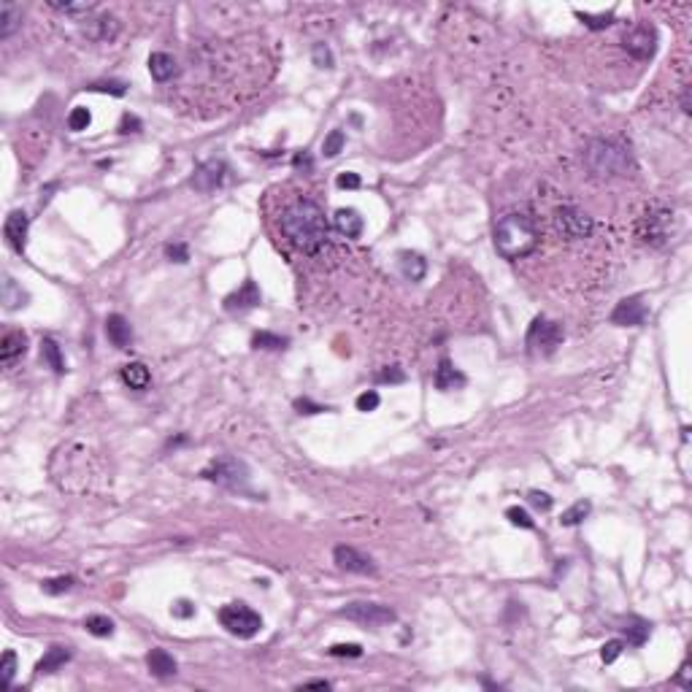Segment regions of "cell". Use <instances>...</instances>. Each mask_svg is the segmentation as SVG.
I'll return each mask as SVG.
<instances>
[{"mask_svg":"<svg viewBox=\"0 0 692 692\" xmlns=\"http://www.w3.org/2000/svg\"><path fill=\"white\" fill-rule=\"evenodd\" d=\"M41 357H43V362H46L57 376H62V373L68 371V368H65V360H62V351H60V344H57L54 338H43Z\"/></svg>","mask_w":692,"mask_h":692,"instance_id":"27","label":"cell"},{"mask_svg":"<svg viewBox=\"0 0 692 692\" xmlns=\"http://www.w3.org/2000/svg\"><path fill=\"white\" fill-rule=\"evenodd\" d=\"M209 481H216L227 489H246L249 484V468L238 460V457H219L211 460V465L203 471Z\"/></svg>","mask_w":692,"mask_h":692,"instance_id":"5","label":"cell"},{"mask_svg":"<svg viewBox=\"0 0 692 692\" xmlns=\"http://www.w3.org/2000/svg\"><path fill=\"white\" fill-rule=\"evenodd\" d=\"M649 319V308L641 295H630L625 301L616 303V308L611 311V322L619 327H641Z\"/></svg>","mask_w":692,"mask_h":692,"instance_id":"10","label":"cell"},{"mask_svg":"<svg viewBox=\"0 0 692 692\" xmlns=\"http://www.w3.org/2000/svg\"><path fill=\"white\" fill-rule=\"evenodd\" d=\"M51 8H57L62 14H89L95 8V3H51Z\"/></svg>","mask_w":692,"mask_h":692,"instance_id":"43","label":"cell"},{"mask_svg":"<svg viewBox=\"0 0 692 692\" xmlns=\"http://www.w3.org/2000/svg\"><path fill=\"white\" fill-rule=\"evenodd\" d=\"M292 165L298 168V171H311L314 168V163H311V157L303 152V154H295V160H292Z\"/></svg>","mask_w":692,"mask_h":692,"instance_id":"52","label":"cell"},{"mask_svg":"<svg viewBox=\"0 0 692 692\" xmlns=\"http://www.w3.org/2000/svg\"><path fill=\"white\" fill-rule=\"evenodd\" d=\"M495 249L498 255L506 260H519L527 257L530 252H535L538 246V230L533 224V219L527 214H503L495 222V233H492Z\"/></svg>","mask_w":692,"mask_h":692,"instance_id":"2","label":"cell"},{"mask_svg":"<svg viewBox=\"0 0 692 692\" xmlns=\"http://www.w3.org/2000/svg\"><path fill=\"white\" fill-rule=\"evenodd\" d=\"M336 184L341 187V189H360V184H362V178L357 176V173L346 171V173H338V178H336Z\"/></svg>","mask_w":692,"mask_h":692,"instance_id":"47","label":"cell"},{"mask_svg":"<svg viewBox=\"0 0 692 692\" xmlns=\"http://www.w3.org/2000/svg\"><path fill=\"white\" fill-rule=\"evenodd\" d=\"M682 111L684 114H690V86H684V92H682Z\"/></svg>","mask_w":692,"mask_h":692,"instance_id":"55","label":"cell"},{"mask_svg":"<svg viewBox=\"0 0 692 692\" xmlns=\"http://www.w3.org/2000/svg\"><path fill=\"white\" fill-rule=\"evenodd\" d=\"M106 336L117 349H128L132 344V327H130V322L122 314H111L106 319Z\"/></svg>","mask_w":692,"mask_h":692,"instance_id":"16","label":"cell"},{"mask_svg":"<svg viewBox=\"0 0 692 692\" xmlns=\"http://www.w3.org/2000/svg\"><path fill=\"white\" fill-rule=\"evenodd\" d=\"M376 379H379L382 384H403V382H406V371H403L400 365H387L384 371L376 373Z\"/></svg>","mask_w":692,"mask_h":692,"instance_id":"39","label":"cell"},{"mask_svg":"<svg viewBox=\"0 0 692 692\" xmlns=\"http://www.w3.org/2000/svg\"><path fill=\"white\" fill-rule=\"evenodd\" d=\"M287 338L284 336H276V333H268V330H262V333H255L252 336V346L255 349H270V351H279V349H287Z\"/></svg>","mask_w":692,"mask_h":692,"instance_id":"32","label":"cell"},{"mask_svg":"<svg viewBox=\"0 0 692 692\" xmlns=\"http://www.w3.org/2000/svg\"><path fill=\"white\" fill-rule=\"evenodd\" d=\"M333 657H360L362 654V647L360 644H336V647L327 649Z\"/></svg>","mask_w":692,"mask_h":692,"instance_id":"44","label":"cell"},{"mask_svg":"<svg viewBox=\"0 0 692 692\" xmlns=\"http://www.w3.org/2000/svg\"><path fill=\"white\" fill-rule=\"evenodd\" d=\"M19 25H22V8L8 0L0 3V38H11Z\"/></svg>","mask_w":692,"mask_h":692,"instance_id":"23","label":"cell"},{"mask_svg":"<svg viewBox=\"0 0 692 692\" xmlns=\"http://www.w3.org/2000/svg\"><path fill=\"white\" fill-rule=\"evenodd\" d=\"M679 684H682L684 690H690V687H692V682H690V662H684V665H682V673H679Z\"/></svg>","mask_w":692,"mask_h":692,"instance_id":"53","label":"cell"},{"mask_svg":"<svg viewBox=\"0 0 692 692\" xmlns=\"http://www.w3.org/2000/svg\"><path fill=\"white\" fill-rule=\"evenodd\" d=\"M584 160L590 165V171L598 173V176H627L633 171V157L630 152L616 143V141H592L584 152Z\"/></svg>","mask_w":692,"mask_h":692,"instance_id":"3","label":"cell"},{"mask_svg":"<svg viewBox=\"0 0 692 692\" xmlns=\"http://www.w3.org/2000/svg\"><path fill=\"white\" fill-rule=\"evenodd\" d=\"M89 122H92V114L86 111L84 106H76L73 111H71V117H68V128L73 130V132H82V130L89 128Z\"/></svg>","mask_w":692,"mask_h":692,"instance_id":"37","label":"cell"},{"mask_svg":"<svg viewBox=\"0 0 692 692\" xmlns=\"http://www.w3.org/2000/svg\"><path fill=\"white\" fill-rule=\"evenodd\" d=\"M311 60H314V65H316V68H333V65H336L333 51H330V46H327V43H314V49H311Z\"/></svg>","mask_w":692,"mask_h":692,"instance_id":"35","label":"cell"},{"mask_svg":"<svg viewBox=\"0 0 692 692\" xmlns=\"http://www.w3.org/2000/svg\"><path fill=\"white\" fill-rule=\"evenodd\" d=\"M649 633H651V627H649V622H644V619H630V622L625 625V638H627V644H633V647H644Z\"/></svg>","mask_w":692,"mask_h":692,"instance_id":"30","label":"cell"},{"mask_svg":"<svg viewBox=\"0 0 692 692\" xmlns=\"http://www.w3.org/2000/svg\"><path fill=\"white\" fill-rule=\"evenodd\" d=\"M89 38H95V41H111V38H117V33H119V22L114 19V16H100V19H95V22H89Z\"/></svg>","mask_w":692,"mask_h":692,"instance_id":"25","label":"cell"},{"mask_svg":"<svg viewBox=\"0 0 692 692\" xmlns=\"http://www.w3.org/2000/svg\"><path fill=\"white\" fill-rule=\"evenodd\" d=\"M303 687H305V690H327L330 682H325V679H311V682H305Z\"/></svg>","mask_w":692,"mask_h":692,"instance_id":"54","label":"cell"},{"mask_svg":"<svg viewBox=\"0 0 692 692\" xmlns=\"http://www.w3.org/2000/svg\"><path fill=\"white\" fill-rule=\"evenodd\" d=\"M346 138L341 130H333L327 138H325V143H322V152H325V157H336L341 149H344Z\"/></svg>","mask_w":692,"mask_h":692,"instance_id":"38","label":"cell"},{"mask_svg":"<svg viewBox=\"0 0 692 692\" xmlns=\"http://www.w3.org/2000/svg\"><path fill=\"white\" fill-rule=\"evenodd\" d=\"M333 560H336V565H338L341 570H349V573H362V576H373V573H376L373 560H371L368 555L357 552L354 546H344V544L336 546Z\"/></svg>","mask_w":692,"mask_h":692,"instance_id":"13","label":"cell"},{"mask_svg":"<svg viewBox=\"0 0 692 692\" xmlns=\"http://www.w3.org/2000/svg\"><path fill=\"white\" fill-rule=\"evenodd\" d=\"M176 60H173L168 51H154L152 57H149V73H152V79L154 82H168L176 76Z\"/></svg>","mask_w":692,"mask_h":692,"instance_id":"22","label":"cell"},{"mask_svg":"<svg viewBox=\"0 0 692 692\" xmlns=\"http://www.w3.org/2000/svg\"><path fill=\"white\" fill-rule=\"evenodd\" d=\"M3 303H5L8 311H14V308H19V305L27 303V292H25L14 279H8V276H5V281H3Z\"/></svg>","mask_w":692,"mask_h":692,"instance_id":"29","label":"cell"},{"mask_svg":"<svg viewBox=\"0 0 692 692\" xmlns=\"http://www.w3.org/2000/svg\"><path fill=\"white\" fill-rule=\"evenodd\" d=\"M463 384H465V376L452 365L449 357H441V362H438V368H435V387L449 392V389L463 387Z\"/></svg>","mask_w":692,"mask_h":692,"instance_id":"19","label":"cell"},{"mask_svg":"<svg viewBox=\"0 0 692 692\" xmlns=\"http://www.w3.org/2000/svg\"><path fill=\"white\" fill-rule=\"evenodd\" d=\"M341 616L357 622V625H368V627H382L395 622V611L389 606L382 603H368V601H354L341 608Z\"/></svg>","mask_w":692,"mask_h":692,"instance_id":"8","label":"cell"},{"mask_svg":"<svg viewBox=\"0 0 692 692\" xmlns=\"http://www.w3.org/2000/svg\"><path fill=\"white\" fill-rule=\"evenodd\" d=\"M224 181H227V165L222 160H206L203 165L195 168L192 176V187L198 192H214Z\"/></svg>","mask_w":692,"mask_h":692,"instance_id":"12","label":"cell"},{"mask_svg":"<svg viewBox=\"0 0 692 692\" xmlns=\"http://www.w3.org/2000/svg\"><path fill=\"white\" fill-rule=\"evenodd\" d=\"M192 614H195V606L189 603V601H184V598H181V601H176V603H173V616H181V619H189Z\"/></svg>","mask_w":692,"mask_h":692,"instance_id":"50","label":"cell"},{"mask_svg":"<svg viewBox=\"0 0 692 692\" xmlns=\"http://www.w3.org/2000/svg\"><path fill=\"white\" fill-rule=\"evenodd\" d=\"M260 301H262L260 287L252 281V279H246L241 290H235L233 295H227V298H224V308H227V311H233V314H235V311H249V308H257Z\"/></svg>","mask_w":692,"mask_h":692,"instance_id":"15","label":"cell"},{"mask_svg":"<svg viewBox=\"0 0 692 692\" xmlns=\"http://www.w3.org/2000/svg\"><path fill=\"white\" fill-rule=\"evenodd\" d=\"M219 625L235 638H255L262 630V616L246 603H227L219 608Z\"/></svg>","mask_w":692,"mask_h":692,"instance_id":"4","label":"cell"},{"mask_svg":"<svg viewBox=\"0 0 692 692\" xmlns=\"http://www.w3.org/2000/svg\"><path fill=\"white\" fill-rule=\"evenodd\" d=\"M506 517H509V522H511L514 527H524V530H533V527H535V522L530 519V514H527L524 509H519V506L506 509Z\"/></svg>","mask_w":692,"mask_h":692,"instance_id":"40","label":"cell"},{"mask_svg":"<svg viewBox=\"0 0 692 692\" xmlns=\"http://www.w3.org/2000/svg\"><path fill=\"white\" fill-rule=\"evenodd\" d=\"M68 660H71V649L68 647H51L41 657V662H38V673H54V671H60Z\"/></svg>","mask_w":692,"mask_h":692,"instance_id":"26","label":"cell"},{"mask_svg":"<svg viewBox=\"0 0 692 692\" xmlns=\"http://www.w3.org/2000/svg\"><path fill=\"white\" fill-rule=\"evenodd\" d=\"M397 265H400V273L408 279V281H422L425 273H428V262L422 255L417 252H400L397 255Z\"/></svg>","mask_w":692,"mask_h":692,"instance_id":"21","label":"cell"},{"mask_svg":"<svg viewBox=\"0 0 692 692\" xmlns=\"http://www.w3.org/2000/svg\"><path fill=\"white\" fill-rule=\"evenodd\" d=\"M576 19H581L590 30H603L608 27L611 22H614V14L608 11V14H587V11H576Z\"/></svg>","mask_w":692,"mask_h":692,"instance_id":"34","label":"cell"},{"mask_svg":"<svg viewBox=\"0 0 692 692\" xmlns=\"http://www.w3.org/2000/svg\"><path fill=\"white\" fill-rule=\"evenodd\" d=\"M590 511H592V503L590 500H576L568 511H562V519H560V524L562 527H576V524H581L584 519L590 517Z\"/></svg>","mask_w":692,"mask_h":692,"instance_id":"28","label":"cell"},{"mask_svg":"<svg viewBox=\"0 0 692 692\" xmlns=\"http://www.w3.org/2000/svg\"><path fill=\"white\" fill-rule=\"evenodd\" d=\"M295 408H298L301 414H319V411H327L325 406H319V403H311L308 397H298V400H295Z\"/></svg>","mask_w":692,"mask_h":692,"instance_id":"49","label":"cell"},{"mask_svg":"<svg viewBox=\"0 0 692 692\" xmlns=\"http://www.w3.org/2000/svg\"><path fill=\"white\" fill-rule=\"evenodd\" d=\"M333 224H336V230H338L341 235H346V238H360V235H362V227H365L360 211H354V209H338L336 216H333Z\"/></svg>","mask_w":692,"mask_h":692,"instance_id":"18","label":"cell"},{"mask_svg":"<svg viewBox=\"0 0 692 692\" xmlns=\"http://www.w3.org/2000/svg\"><path fill=\"white\" fill-rule=\"evenodd\" d=\"M122 382L130 389H146L149 382H152V373H149V368L143 362H128L122 368Z\"/></svg>","mask_w":692,"mask_h":692,"instance_id":"24","label":"cell"},{"mask_svg":"<svg viewBox=\"0 0 692 692\" xmlns=\"http://www.w3.org/2000/svg\"><path fill=\"white\" fill-rule=\"evenodd\" d=\"M86 89H92V92H108V95L122 97V95L128 92V84H122V82H95V84L86 86Z\"/></svg>","mask_w":692,"mask_h":692,"instance_id":"42","label":"cell"},{"mask_svg":"<svg viewBox=\"0 0 692 692\" xmlns=\"http://www.w3.org/2000/svg\"><path fill=\"white\" fill-rule=\"evenodd\" d=\"M379 403H382L379 392H376V389H368V392H362V395L357 397V411H376Z\"/></svg>","mask_w":692,"mask_h":692,"instance_id":"41","label":"cell"},{"mask_svg":"<svg viewBox=\"0 0 692 692\" xmlns=\"http://www.w3.org/2000/svg\"><path fill=\"white\" fill-rule=\"evenodd\" d=\"M141 130V119L132 117V114H122V122H119V132H138Z\"/></svg>","mask_w":692,"mask_h":692,"instance_id":"51","label":"cell"},{"mask_svg":"<svg viewBox=\"0 0 692 692\" xmlns=\"http://www.w3.org/2000/svg\"><path fill=\"white\" fill-rule=\"evenodd\" d=\"M27 230H30V219H27L25 211H11L8 219H5V224H3V235H5L8 246L14 252H19V255L27 246Z\"/></svg>","mask_w":692,"mask_h":692,"instance_id":"14","label":"cell"},{"mask_svg":"<svg viewBox=\"0 0 692 692\" xmlns=\"http://www.w3.org/2000/svg\"><path fill=\"white\" fill-rule=\"evenodd\" d=\"M281 233L295 249H301L305 255H316L327 244L330 224L319 203L303 198L281 214Z\"/></svg>","mask_w":692,"mask_h":692,"instance_id":"1","label":"cell"},{"mask_svg":"<svg viewBox=\"0 0 692 692\" xmlns=\"http://www.w3.org/2000/svg\"><path fill=\"white\" fill-rule=\"evenodd\" d=\"M46 595H62L73 587V576H57V579H46L41 584Z\"/></svg>","mask_w":692,"mask_h":692,"instance_id":"36","label":"cell"},{"mask_svg":"<svg viewBox=\"0 0 692 692\" xmlns=\"http://www.w3.org/2000/svg\"><path fill=\"white\" fill-rule=\"evenodd\" d=\"M146 668H149V673L152 676H157V679H171L176 676V660H173V654H168L165 649H152L149 654H146Z\"/></svg>","mask_w":692,"mask_h":692,"instance_id":"17","label":"cell"},{"mask_svg":"<svg viewBox=\"0 0 692 692\" xmlns=\"http://www.w3.org/2000/svg\"><path fill=\"white\" fill-rule=\"evenodd\" d=\"M165 257L173 260V262H187L189 260V249L184 244H168L165 246Z\"/></svg>","mask_w":692,"mask_h":692,"instance_id":"45","label":"cell"},{"mask_svg":"<svg viewBox=\"0 0 692 692\" xmlns=\"http://www.w3.org/2000/svg\"><path fill=\"white\" fill-rule=\"evenodd\" d=\"M25 351H27V336L22 330H8L3 336V341H0V360L3 362H14Z\"/></svg>","mask_w":692,"mask_h":692,"instance_id":"20","label":"cell"},{"mask_svg":"<svg viewBox=\"0 0 692 692\" xmlns=\"http://www.w3.org/2000/svg\"><path fill=\"white\" fill-rule=\"evenodd\" d=\"M552 222H555L557 235L568 238V241H581V238H590V233H592V219L584 211L573 209V206L557 209L555 216H552Z\"/></svg>","mask_w":692,"mask_h":692,"instance_id":"7","label":"cell"},{"mask_svg":"<svg viewBox=\"0 0 692 692\" xmlns=\"http://www.w3.org/2000/svg\"><path fill=\"white\" fill-rule=\"evenodd\" d=\"M527 349L533 351V354H544V357H549V354H555V349L562 344V327L557 322H552V319H546V316H535L533 319V325H530V330H527Z\"/></svg>","mask_w":692,"mask_h":692,"instance_id":"6","label":"cell"},{"mask_svg":"<svg viewBox=\"0 0 692 692\" xmlns=\"http://www.w3.org/2000/svg\"><path fill=\"white\" fill-rule=\"evenodd\" d=\"M14 676H16V654L11 649H5L3 657H0V684H3V690L11 687Z\"/></svg>","mask_w":692,"mask_h":692,"instance_id":"33","label":"cell"},{"mask_svg":"<svg viewBox=\"0 0 692 692\" xmlns=\"http://www.w3.org/2000/svg\"><path fill=\"white\" fill-rule=\"evenodd\" d=\"M527 500L535 506V509H541V511H549L552 509V498L546 495V492H538V489H533L530 495H527Z\"/></svg>","mask_w":692,"mask_h":692,"instance_id":"48","label":"cell"},{"mask_svg":"<svg viewBox=\"0 0 692 692\" xmlns=\"http://www.w3.org/2000/svg\"><path fill=\"white\" fill-rule=\"evenodd\" d=\"M622 649H625V641H608V644H603V649H601L603 662H614L622 654Z\"/></svg>","mask_w":692,"mask_h":692,"instance_id":"46","label":"cell"},{"mask_svg":"<svg viewBox=\"0 0 692 692\" xmlns=\"http://www.w3.org/2000/svg\"><path fill=\"white\" fill-rule=\"evenodd\" d=\"M84 627H86V633H92V636H97V638H108V636H114V622H111L108 616H103V614H92V616H86Z\"/></svg>","mask_w":692,"mask_h":692,"instance_id":"31","label":"cell"},{"mask_svg":"<svg viewBox=\"0 0 692 692\" xmlns=\"http://www.w3.org/2000/svg\"><path fill=\"white\" fill-rule=\"evenodd\" d=\"M671 222H673V214L668 209L647 211V216L638 222V238L651 246H662L671 238Z\"/></svg>","mask_w":692,"mask_h":692,"instance_id":"9","label":"cell"},{"mask_svg":"<svg viewBox=\"0 0 692 692\" xmlns=\"http://www.w3.org/2000/svg\"><path fill=\"white\" fill-rule=\"evenodd\" d=\"M622 46H625L633 57H638V60H651L654 51H657V36H654V30H651L649 25H638V27H633L630 33H625Z\"/></svg>","mask_w":692,"mask_h":692,"instance_id":"11","label":"cell"}]
</instances>
